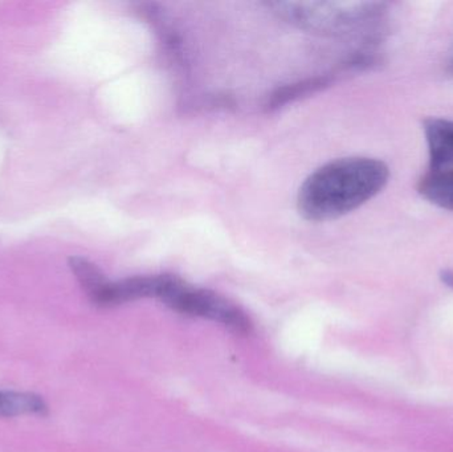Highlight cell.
<instances>
[{
  "label": "cell",
  "mask_w": 453,
  "mask_h": 452,
  "mask_svg": "<svg viewBox=\"0 0 453 452\" xmlns=\"http://www.w3.org/2000/svg\"><path fill=\"white\" fill-rule=\"evenodd\" d=\"M47 403L34 393L0 392V418L45 416Z\"/></svg>",
  "instance_id": "obj_7"
},
{
  "label": "cell",
  "mask_w": 453,
  "mask_h": 452,
  "mask_svg": "<svg viewBox=\"0 0 453 452\" xmlns=\"http://www.w3.org/2000/svg\"><path fill=\"white\" fill-rule=\"evenodd\" d=\"M431 172L452 169L453 166V121L447 119H427L423 125Z\"/></svg>",
  "instance_id": "obj_4"
},
{
  "label": "cell",
  "mask_w": 453,
  "mask_h": 452,
  "mask_svg": "<svg viewBox=\"0 0 453 452\" xmlns=\"http://www.w3.org/2000/svg\"><path fill=\"white\" fill-rule=\"evenodd\" d=\"M441 283L443 284H446L447 287H449V288H453V271L452 270H449V268H447V270H441Z\"/></svg>",
  "instance_id": "obj_9"
},
{
  "label": "cell",
  "mask_w": 453,
  "mask_h": 452,
  "mask_svg": "<svg viewBox=\"0 0 453 452\" xmlns=\"http://www.w3.org/2000/svg\"><path fill=\"white\" fill-rule=\"evenodd\" d=\"M449 72H451V73L453 74V60L452 63L449 64Z\"/></svg>",
  "instance_id": "obj_10"
},
{
  "label": "cell",
  "mask_w": 453,
  "mask_h": 452,
  "mask_svg": "<svg viewBox=\"0 0 453 452\" xmlns=\"http://www.w3.org/2000/svg\"><path fill=\"white\" fill-rule=\"evenodd\" d=\"M388 178L390 169L380 159H335L306 178L298 191V211L313 222L337 219L377 196Z\"/></svg>",
  "instance_id": "obj_1"
},
{
  "label": "cell",
  "mask_w": 453,
  "mask_h": 452,
  "mask_svg": "<svg viewBox=\"0 0 453 452\" xmlns=\"http://www.w3.org/2000/svg\"><path fill=\"white\" fill-rule=\"evenodd\" d=\"M69 267L72 272L76 276L79 283L81 284L82 289L87 292L90 302H95L98 295L104 291L108 286L109 280L105 278L100 268L93 264L89 260L84 257H74L69 259Z\"/></svg>",
  "instance_id": "obj_8"
},
{
  "label": "cell",
  "mask_w": 453,
  "mask_h": 452,
  "mask_svg": "<svg viewBox=\"0 0 453 452\" xmlns=\"http://www.w3.org/2000/svg\"><path fill=\"white\" fill-rule=\"evenodd\" d=\"M418 191L435 206L453 211V167L428 172L420 180Z\"/></svg>",
  "instance_id": "obj_5"
},
{
  "label": "cell",
  "mask_w": 453,
  "mask_h": 452,
  "mask_svg": "<svg viewBox=\"0 0 453 452\" xmlns=\"http://www.w3.org/2000/svg\"><path fill=\"white\" fill-rule=\"evenodd\" d=\"M330 82H332V79L329 76H316L303 80V81L284 85L269 96L265 109L268 111H277L287 103L300 100V98L313 95V93L329 87Z\"/></svg>",
  "instance_id": "obj_6"
},
{
  "label": "cell",
  "mask_w": 453,
  "mask_h": 452,
  "mask_svg": "<svg viewBox=\"0 0 453 452\" xmlns=\"http://www.w3.org/2000/svg\"><path fill=\"white\" fill-rule=\"evenodd\" d=\"M156 299L182 313L194 318H209L222 324L236 333L247 334L252 331L250 316L234 303L209 291L190 286L175 275H158Z\"/></svg>",
  "instance_id": "obj_3"
},
{
  "label": "cell",
  "mask_w": 453,
  "mask_h": 452,
  "mask_svg": "<svg viewBox=\"0 0 453 452\" xmlns=\"http://www.w3.org/2000/svg\"><path fill=\"white\" fill-rule=\"evenodd\" d=\"M279 18L311 34L345 36L382 18L388 4L380 2H269Z\"/></svg>",
  "instance_id": "obj_2"
}]
</instances>
